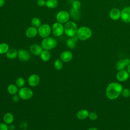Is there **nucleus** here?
<instances>
[{
    "label": "nucleus",
    "mask_w": 130,
    "mask_h": 130,
    "mask_svg": "<svg viewBox=\"0 0 130 130\" xmlns=\"http://www.w3.org/2000/svg\"><path fill=\"white\" fill-rule=\"evenodd\" d=\"M123 89L122 85L117 82L110 83L106 89V95L110 100H115L121 94Z\"/></svg>",
    "instance_id": "1"
},
{
    "label": "nucleus",
    "mask_w": 130,
    "mask_h": 130,
    "mask_svg": "<svg viewBox=\"0 0 130 130\" xmlns=\"http://www.w3.org/2000/svg\"><path fill=\"white\" fill-rule=\"evenodd\" d=\"M78 29L77 25L74 22L69 21L64 25V33L67 36L71 38L76 35Z\"/></svg>",
    "instance_id": "2"
},
{
    "label": "nucleus",
    "mask_w": 130,
    "mask_h": 130,
    "mask_svg": "<svg viewBox=\"0 0 130 130\" xmlns=\"http://www.w3.org/2000/svg\"><path fill=\"white\" fill-rule=\"evenodd\" d=\"M76 36L81 41H85L89 39L92 36V31L87 26H81L78 29Z\"/></svg>",
    "instance_id": "3"
},
{
    "label": "nucleus",
    "mask_w": 130,
    "mask_h": 130,
    "mask_svg": "<svg viewBox=\"0 0 130 130\" xmlns=\"http://www.w3.org/2000/svg\"><path fill=\"white\" fill-rule=\"evenodd\" d=\"M57 45V42L55 39L52 37L44 38L41 42V46L44 50H50L54 48Z\"/></svg>",
    "instance_id": "4"
},
{
    "label": "nucleus",
    "mask_w": 130,
    "mask_h": 130,
    "mask_svg": "<svg viewBox=\"0 0 130 130\" xmlns=\"http://www.w3.org/2000/svg\"><path fill=\"white\" fill-rule=\"evenodd\" d=\"M18 95L21 99L27 101L31 99L34 95V92L31 89L26 87H22L18 90Z\"/></svg>",
    "instance_id": "5"
},
{
    "label": "nucleus",
    "mask_w": 130,
    "mask_h": 130,
    "mask_svg": "<svg viewBox=\"0 0 130 130\" xmlns=\"http://www.w3.org/2000/svg\"><path fill=\"white\" fill-rule=\"evenodd\" d=\"M51 31V27L48 24H42L39 28H38L39 35L43 39L48 37L50 36Z\"/></svg>",
    "instance_id": "6"
},
{
    "label": "nucleus",
    "mask_w": 130,
    "mask_h": 130,
    "mask_svg": "<svg viewBox=\"0 0 130 130\" xmlns=\"http://www.w3.org/2000/svg\"><path fill=\"white\" fill-rule=\"evenodd\" d=\"M70 17V13L65 10L60 11L56 15V19L57 21L62 24H65L69 21Z\"/></svg>",
    "instance_id": "7"
},
{
    "label": "nucleus",
    "mask_w": 130,
    "mask_h": 130,
    "mask_svg": "<svg viewBox=\"0 0 130 130\" xmlns=\"http://www.w3.org/2000/svg\"><path fill=\"white\" fill-rule=\"evenodd\" d=\"M51 29L53 35L56 37H60L64 33V26L63 24L57 21L52 24Z\"/></svg>",
    "instance_id": "8"
},
{
    "label": "nucleus",
    "mask_w": 130,
    "mask_h": 130,
    "mask_svg": "<svg viewBox=\"0 0 130 130\" xmlns=\"http://www.w3.org/2000/svg\"><path fill=\"white\" fill-rule=\"evenodd\" d=\"M129 74L127 70H122L118 71L116 75V79L120 82H123L127 81L129 77Z\"/></svg>",
    "instance_id": "9"
},
{
    "label": "nucleus",
    "mask_w": 130,
    "mask_h": 130,
    "mask_svg": "<svg viewBox=\"0 0 130 130\" xmlns=\"http://www.w3.org/2000/svg\"><path fill=\"white\" fill-rule=\"evenodd\" d=\"M40 78L39 75L36 74H31L30 75L27 79L28 85L31 87H36L40 83Z\"/></svg>",
    "instance_id": "10"
},
{
    "label": "nucleus",
    "mask_w": 130,
    "mask_h": 130,
    "mask_svg": "<svg viewBox=\"0 0 130 130\" xmlns=\"http://www.w3.org/2000/svg\"><path fill=\"white\" fill-rule=\"evenodd\" d=\"M120 17L123 22L130 23V7H125L122 10Z\"/></svg>",
    "instance_id": "11"
},
{
    "label": "nucleus",
    "mask_w": 130,
    "mask_h": 130,
    "mask_svg": "<svg viewBox=\"0 0 130 130\" xmlns=\"http://www.w3.org/2000/svg\"><path fill=\"white\" fill-rule=\"evenodd\" d=\"M130 64V59L129 58H125L124 59L118 60L116 64L115 68L117 71L124 70L125 67H127Z\"/></svg>",
    "instance_id": "12"
},
{
    "label": "nucleus",
    "mask_w": 130,
    "mask_h": 130,
    "mask_svg": "<svg viewBox=\"0 0 130 130\" xmlns=\"http://www.w3.org/2000/svg\"><path fill=\"white\" fill-rule=\"evenodd\" d=\"M18 57L19 59L22 61H27L30 58L29 52L23 49H20L18 51Z\"/></svg>",
    "instance_id": "13"
},
{
    "label": "nucleus",
    "mask_w": 130,
    "mask_h": 130,
    "mask_svg": "<svg viewBox=\"0 0 130 130\" xmlns=\"http://www.w3.org/2000/svg\"><path fill=\"white\" fill-rule=\"evenodd\" d=\"M43 48L41 45H39L37 44H32L29 47V51L33 55L39 56L40 55L43 50Z\"/></svg>",
    "instance_id": "14"
},
{
    "label": "nucleus",
    "mask_w": 130,
    "mask_h": 130,
    "mask_svg": "<svg viewBox=\"0 0 130 130\" xmlns=\"http://www.w3.org/2000/svg\"><path fill=\"white\" fill-rule=\"evenodd\" d=\"M73 57V54L70 51L66 50L61 53L60 59L64 62H68L72 59Z\"/></svg>",
    "instance_id": "15"
},
{
    "label": "nucleus",
    "mask_w": 130,
    "mask_h": 130,
    "mask_svg": "<svg viewBox=\"0 0 130 130\" xmlns=\"http://www.w3.org/2000/svg\"><path fill=\"white\" fill-rule=\"evenodd\" d=\"M38 34V29L32 26L28 27L25 31V35L28 38H34Z\"/></svg>",
    "instance_id": "16"
},
{
    "label": "nucleus",
    "mask_w": 130,
    "mask_h": 130,
    "mask_svg": "<svg viewBox=\"0 0 130 130\" xmlns=\"http://www.w3.org/2000/svg\"><path fill=\"white\" fill-rule=\"evenodd\" d=\"M110 17L113 20H117L121 17V12L117 8L112 9L109 13Z\"/></svg>",
    "instance_id": "17"
},
{
    "label": "nucleus",
    "mask_w": 130,
    "mask_h": 130,
    "mask_svg": "<svg viewBox=\"0 0 130 130\" xmlns=\"http://www.w3.org/2000/svg\"><path fill=\"white\" fill-rule=\"evenodd\" d=\"M89 111L86 109H81L79 110L76 113V117L78 119L83 120L87 117L89 115Z\"/></svg>",
    "instance_id": "18"
},
{
    "label": "nucleus",
    "mask_w": 130,
    "mask_h": 130,
    "mask_svg": "<svg viewBox=\"0 0 130 130\" xmlns=\"http://www.w3.org/2000/svg\"><path fill=\"white\" fill-rule=\"evenodd\" d=\"M78 38L76 35L70 38L67 41V46L71 49H74L76 46V43L78 41Z\"/></svg>",
    "instance_id": "19"
},
{
    "label": "nucleus",
    "mask_w": 130,
    "mask_h": 130,
    "mask_svg": "<svg viewBox=\"0 0 130 130\" xmlns=\"http://www.w3.org/2000/svg\"><path fill=\"white\" fill-rule=\"evenodd\" d=\"M3 120L7 124H11L14 122V117L12 113L7 112L4 114L3 116Z\"/></svg>",
    "instance_id": "20"
},
{
    "label": "nucleus",
    "mask_w": 130,
    "mask_h": 130,
    "mask_svg": "<svg viewBox=\"0 0 130 130\" xmlns=\"http://www.w3.org/2000/svg\"><path fill=\"white\" fill-rule=\"evenodd\" d=\"M7 58L9 59H13L18 56V51L14 48H11L6 53Z\"/></svg>",
    "instance_id": "21"
},
{
    "label": "nucleus",
    "mask_w": 130,
    "mask_h": 130,
    "mask_svg": "<svg viewBox=\"0 0 130 130\" xmlns=\"http://www.w3.org/2000/svg\"><path fill=\"white\" fill-rule=\"evenodd\" d=\"M18 87L16 84H11L7 87L8 92L11 95H14L18 92Z\"/></svg>",
    "instance_id": "22"
},
{
    "label": "nucleus",
    "mask_w": 130,
    "mask_h": 130,
    "mask_svg": "<svg viewBox=\"0 0 130 130\" xmlns=\"http://www.w3.org/2000/svg\"><path fill=\"white\" fill-rule=\"evenodd\" d=\"M40 58L43 61H48L51 57L50 53L48 50H43L40 54Z\"/></svg>",
    "instance_id": "23"
},
{
    "label": "nucleus",
    "mask_w": 130,
    "mask_h": 130,
    "mask_svg": "<svg viewBox=\"0 0 130 130\" xmlns=\"http://www.w3.org/2000/svg\"><path fill=\"white\" fill-rule=\"evenodd\" d=\"M70 15L72 16V17L74 19L77 20H79L81 16L79 10L75 9L73 8L70 11Z\"/></svg>",
    "instance_id": "24"
},
{
    "label": "nucleus",
    "mask_w": 130,
    "mask_h": 130,
    "mask_svg": "<svg viewBox=\"0 0 130 130\" xmlns=\"http://www.w3.org/2000/svg\"><path fill=\"white\" fill-rule=\"evenodd\" d=\"M58 2L57 0H47L45 6L49 9H54L57 7Z\"/></svg>",
    "instance_id": "25"
},
{
    "label": "nucleus",
    "mask_w": 130,
    "mask_h": 130,
    "mask_svg": "<svg viewBox=\"0 0 130 130\" xmlns=\"http://www.w3.org/2000/svg\"><path fill=\"white\" fill-rule=\"evenodd\" d=\"M31 25L36 28H39L41 25V21L40 19L38 17H35L32 18L31 20Z\"/></svg>",
    "instance_id": "26"
},
{
    "label": "nucleus",
    "mask_w": 130,
    "mask_h": 130,
    "mask_svg": "<svg viewBox=\"0 0 130 130\" xmlns=\"http://www.w3.org/2000/svg\"><path fill=\"white\" fill-rule=\"evenodd\" d=\"M9 46L6 43H2L0 44V54H6L9 50Z\"/></svg>",
    "instance_id": "27"
},
{
    "label": "nucleus",
    "mask_w": 130,
    "mask_h": 130,
    "mask_svg": "<svg viewBox=\"0 0 130 130\" xmlns=\"http://www.w3.org/2000/svg\"><path fill=\"white\" fill-rule=\"evenodd\" d=\"M54 67L56 70H61L63 68V61L60 59H56L54 62Z\"/></svg>",
    "instance_id": "28"
},
{
    "label": "nucleus",
    "mask_w": 130,
    "mask_h": 130,
    "mask_svg": "<svg viewBox=\"0 0 130 130\" xmlns=\"http://www.w3.org/2000/svg\"><path fill=\"white\" fill-rule=\"evenodd\" d=\"M16 85L18 88H21L24 86L25 83V81L24 79L22 77H18L16 79L15 81Z\"/></svg>",
    "instance_id": "29"
},
{
    "label": "nucleus",
    "mask_w": 130,
    "mask_h": 130,
    "mask_svg": "<svg viewBox=\"0 0 130 130\" xmlns=\"http://www.w3.org/2000/svg\"><path fill=\"white\" fill-rule=\"evenodd\" d=\"M121 94L124 98H129L130 96V89L127 88H123Z\"/></svg>",
    "instance_id": "30"
},
{
    "label": "nucleus",
    "mask_w": 130,
    "mask_h": 130,
    "mask_svg": "<svg viewBox=\"0 0 130 130\" xmlns=\"http://www.w3.org/2000/svg\"><path fill=\"white\" fill-rule=\"evenodd\" d=\"M72 8L75 9L79 10L81 7V2L78 0H74L72 3Z\"/></svg>",
    "instance_id": "31"
},
{
    "label": "nucleus",
    "mask_w": 130,
    "mask_h": 130,
    "mask_svg": "<svg viewBox=\"0 0 130 130\" xmlns=\"http://www.w3.org/2000/svg\"><path fill=\"white\" fill-rule=\"evenodd\" d=\"M88 118L91 120H92V121L96 120L98 119V114L95 112H91L89 113Z\"/></svg>",
    "instance_id": "32"
},
{
    "label": "nucleus",
    "mask_w": 130,
    "mask_h": 130,
    "mask_svg": "<svg viewBox=\"0 0 130 130\" xmlns=\"http://www.w3.org/2000/svg\"><path fill=\"white\" fill-rule=\"evenodd\" d=\"M0 130H9V126L8 124L5 122L0 123Z\"/></svg>",
    "instance_id": "33"
},
{
    "label": "nucleus",
    "mask_w": 130,
    "mask_h": 130,
    "mask_svg": "<svg viewBox=\"0 0 130 130\" xmlns=\"http://www.w3.org/2000/svg\"><path fill=\"white\" fill-rule=\"evenodd\" d=\"M37 4L40 7H43L46 5V1L45 0H37Z\"/></svg>",
    "instance_id": "34"
},
{
    "label": "nucleus",
    "mask_w": 130,
    "mask_h": 130,
    "mask_svg": "<svg viewBox=\"0 0 130 130\" xmlns=\"http://www.w3.org/2000/svg\"><path fill=\"white\" fill-rule=\"evenodd\" d=\"M12 99V101L14 102L17 103L19 101V99H20V98L19 95H17V94H14V95H13Z\"/></svg>",
    "instance_id": "35"
},
{
    "label": "nucleus",
    "mask_w": 130,
    "mask_h": 130,
    "mask_svg": "<svg viewBox=\"0 0 130 130\" xmlns=\"http://www.w3.org/2000/svg\"><path fill=\"white\" fill-rule=\"evenodd\" d=\"M5 4V0H0V7H2Z\"/></svg>",
    "instance_id": "36"
},
{
    "label": "nucleus",
    "mask_w": 130,
    "mask_h": 130,
    "mask_svg": "<svg viewBox=\"0 0 130 130\" xmlns=\"http://www.w3.org/2000/svg\"><path fill=\"white\" fill-rule=\"evenodd\" d=\"M87 130H98V128H96L95 127H91L89 128Z\"/></svg>",
    "instance_id": "37"
},
{
    "label": "nucleus",
    "mask_w": 130,
    "mask_h": 130,
    "mask_svg": "<svg viewBox=\"0 0 130 130\" xmlns=\"http://www.w3.org/2000/svg\"><path fill=\"white\" fill-rule=\"evenodd\" d=\"M128 72V73H129V75H130V64L127 67V70H126Z\"/></svg>",
    "instance_id": "38"
},
{
    "label": "nucleus",
    "mask_w": 130,
    "mask_h": 130,
    "mask_svg": "<svg viewBox=\"0 0 130 130\" xmlns=\"http://www.w3.org/2000/svg\"><path fill=\"white\" fill-rule=\"evenodd\" d=\"M118 1H121V0H118Z\"/></svg>",
    "instance_id": "39"
},
{
    "label": "nucleus",
    "mask_w": 130,
    "mask_h": 130,
    "mask_svg": "<svg viewBox=\"0 0 130 130\" xmlns=\"http://www.w3.org/2000/svg\"><path fill=\"white\" fill-rule=\"evenodd\" d=\"M0 59H1V57H0Z\"/></svg>",
    "instance_id": "40"
}]
</instances>
